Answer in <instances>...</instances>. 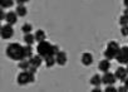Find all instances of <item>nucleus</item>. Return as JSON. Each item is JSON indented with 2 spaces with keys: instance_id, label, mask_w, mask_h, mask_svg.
<instances>
[{
  "instance_id": "obj_10",
  "label": "nucleus",
  "mask_w": 128,
  "mask_h": 92,
  "mask_svg": "<svg viewBox=\"0 0 128 92\" xmlns=\"http://www.w3.org/2000/svg\"><path fill=\"white\" fill-rule=\"evenodd\" d=\"M5 20H6L8 24L14 25V24L16 23V20H18V14H16L15 12H9V13H6V18H5Z\"/></svg>"
},
{
  "instance_id": "obj_16",
  "label": "nucleus",
  "mask_w": 128,
  "mask_h": 92,
  "mask_svg": "<svg viewBox=\"0 0 128 92\" xmlns=\"http://www.w3.org/2000/svg\"><path fill=\"white\" fill-rule=\"evenodd\" d=\"M34 35H35V40H36L38 43H40V42H44V40L46 39V34H45V32H44V30H42V29L36 30Z\"/></svg>"
},
{
  "instance_id": "obj_17",
  "label": "nucleus",
  "mask_w": 128,
  "mask_h": 92,
  "mask_svg": "<svg viewBox=\"0 0 128 92\" xmlns=\"http://www.w3.org/2000/svg\"><path fill=\"white\" fill-rule=\"evenodd\" d=\"M44 61H45V66L48 67V68H50V67H53L55 63H56V59H55V56H49V57H46V58H44Z\"/></svg>"
},
{
  "instance_id": "obj_25",
  "label": "nucleus",
  "mask_w": 128,
  "mask_h": 92,
  "mask_svg": "<svg viewBox=\"0 0 128 92\" xmlns=\"http://www.w3.org/2000/svg\"><path fill=\"white\" fill-rule=\"evenodd\" d=\"M104 91H107V92H117L118 89L113 86V84H107V87H106V89Z\"/></svg>"
},
{
  "instance_id": "obj_30",
  "label": "nucleus",
  "mask_w": 128,
  "mask_h": 92,
  "mask_svg": "<svg viewBox=\"0 0 128 92\" xmlns=\"http://www.w3.org/2000/svg\"><path fill=\"white\" fill-rule=\"evenodd\" d=\"M123 4H124L126 8H128V0H123Z\"/></svg>"
},
{
  "instance_id": "obj_22",
  "label": "nucleus",
  "mask_w": 128,
  "mask_h": 92,
  "mask_svg": "<svg viewBox=\"0 0 128 92\" xmlns=\"http://www.w3.org/2000/svg\"><path fill=\"white\" fill-rule=\"evenodd\" d=\"M32 30H33V25H32V24H29V23L23 24V27H22V32H23L24 34L32 33Z\"/></svg>"
},
{
  "instance_id": "obj_26",
  "label": "nucleus",
  "mask_w": 128,
  "mask_h": 92,
  "mask_svg": "<svg viewBox=\"0 0 128 92\" xmlns=\"http://www.w3.org/2000/svg\"><path fill=\"white\" fill-rule=\"evenodd\" d=\"M117 89H118L119 92H127V91H128V88H127L126 86H120V87H119V88H117Z\"/></svg>"
},
{
  "instance_id": "obj_21",
  "label": "nucleus",
  "mask_w": 128,
  "mask_h": 92,
  "mask_svg": "<svg viewBox=\"0 0 128 92\" xmlns=\"http://www.w3.org/2000/svg\"><path fill=\"white\" fill-rule=\"evenodd\" d=\"M24 51H25V57L28 59H30L33 57V48H32V45L30 44H25L24 45Z\"/></svg>"
},
{
  "instance_id": "obj_31",
  "label": "nucleus",
  "mask_w": 128,
  "mask_h": 92,
  "mask_svg": "<svg viewBox=\"0 0 128 92\" xmlns=\"http://www.w3.org/2000/svg\"><path fill=\"white\" fill-rule=\"evenodd\" d=\"M124 15L128 17V8H126V10H124Z\"/></svg>"
},
{
  "instance_id": "obj_19",
  "label": "nucleus",
  "mask_w": 128,
  "mask_h": 92,
  "mask_svg": "<svg viewBox=\"0 0 128 92\" xmlns=\"http://www.w3.org/2000/svg\"><path fill=\"white\" fill-rule=\"evenodd\" d=\"M15 0H0V7L2 9H6V8H12L14 5Z\"/></svg>"
},
{
  "instance_id": "obj_11",
  "label": "nucleus",
  "mask_w": 128,
  "mask_h": 92,
  "mask_svg": "<svg viewBox=\"0 0 128 92\" xmlns=\"http://www.w3.org/2000/svg\"><path fill=\"white\" fill-rule=\"evenodd\" d=\"M80 61H82V63H83L84 66H90V64L93 63V56H92L90 53L86 52V53H83V54H82Z\"/></svg>"
},
{
  "instance_id": "obj_14",
  "label": "nucleus",
  "mask_w": 128,
  "mask_h": 92,
  "mask_svg": "<svg viewBox=\"0 0 128 92\" xmlns=\"http://www.w3.org/2000/svg\"><path fill=\"white\" fill-rule=\"evenodd\" d=\"M15 13L18 14V17H25L26 14H28V9H26V7L24 5V4H18V7H16V9H15Z\"/></svg>"
},
{
  "instance_id": "obj_28",
  "label": "nucleus",
  "mask_w": 128,
  "mask_h": 92,
  "mask_svg": "<svg viewBox=\"0 0 128 92\" xmlns=\"http://www.w3.org/2000/svg\"><path fill=\"white\" fill-rule=\"evenodd\" d=\"M15 2H16L18 4H25V3L29 2V0H15Z\"/></svg>"
},
{
  "instance_id": "obj_27",
  "label": "nucleus",
  "mask_w": 128,
  "mask_h": 92,
  "mask_svg": "<svg viewBox=\"0 0 128 92\" xmlns=\"http://www.w3.org/2000/svg\"><path fill=\"white\" fill-rule=\"evenodd\" d=\"M5 18H6V14L4 13V10H2V12H0V19H2V20H5Z\"/></svg>"
},
{
  "instance_id": "obj_29",
  "label": "nucleus",
  "mask_w": 128,
  "mask_h": 92,
  "mask_svg": "<svg viewBox=\"0 0 128 92\" xmlns=\"http://www.w3.org/2000/svg\"><path fill=\"white\" fill-rule=\"evenodd\" d=\"M123 82H124V86H126V87L128 88V77H127V78H126V79H124Z\"/></svg>"
},
{
  "instance_id": "obj_20",
  "label": "nucleus",
  "mask_w": 128,
  "mask_h": 92,
  "mask_svg": "<svg viewBox=\"0 0 128 92\" xmlns=\"http://www.w3.org/2000/svg\"><path fill=\"white\" fill-rule=\"evenodd\" d=\"M24 42H25V44H30V45H32V44L35 42V35L32 34V33L24 34Z\"/></svg>"
},
{
  "instance_id": "obj_4",
  "label": "nucleus",
  "mask_w": 128,
  "mask_h": 92,
  "mask_svg": "<svg viewBox=\"0 0 128 92\" xmlns=\"http://www.w3.org/2000/svg\"><path fill=\"white\" fill-rule=\"evenodd\" d=\"M16 81H18V84L19 86H25V84L32 83V82L35 81V73L30 72L29 69L28 71H23L22 73H19Z\"/></svg>"
},
{
  "instance_id": "obj_6",
  "label": "nucleus",
  "mask_w": 128,
  "mask_h": 92,
  "mask_svg": "<svg viewBox=\"0 0 128 92\" xmlns=\"http://www.w3.org/2000/svg\"><path fill=\"white\" fill-rule=\"evenodd\" d=\"M0 34H2V38L3 39H10L13 35H14V29H13V25L10 24H5L2 27V30H0Z\"/></svg>"
},
{
  "instance_id": "obj_13",
  "label": "nucleus",
  "mask_w": 128,
  "mask_h": 92,
  "mask_svg": "<svg viewBox=\"0 0 128 92\" xmlns=\"http://www.w3.org/2000/svg\"><path fill=\"white\" fill-rule=\"evenodd\" d=\"M43 61H44V58L42 57V56H33L32 58H30V64L32 66H34V67H40V64L43 63Z\"/></svg>"
},
{
  "instance_id": "obj_1",
  "label": "nucleus",
  "mask_w": 128,
  "mask_h": 92,
  "mask_svg": "<svg viewBox=\"0 0 128 92\" xmlns=\"http://www.w3.org/2000/svg\"><path fill=\"white\" fill-rule=\"evenodd\" d=\"M36 52H38V54L42 56L43 58H46V57H49V56H56V53L59 52V47L55 45V44H50L49 42L44 40V42L38 43Z\"/></svg>"
},
{
  "instance_id": "obj_15",
  "label": "nucleus",
  "mask_w": 128,
  "mask_h": 92,
  "mask_svg": "<svg viewBox=\"0 0 128 92\" xmlns=\"http://www.w3.org/2000/svg\"><path fill=\"white\" fill-rule=\"evenodd\" d=\"M30 59H28V58H25V59H22V61H19V64H18V67L22 69V71H28L29 68H30Z\"/></svg>"
},
{
  "instance_id": "obj_9",
  "label": "nucleus",
  "mask_w": 128,
  "mask_h": 92,
  "mask_svg": "<svg viewBox=\"0 0 128 92\" xmlns=\"http://www.w3.org/2000/svg\"><path fill=\"white\" fill-rule=\"evenodd\" d=\"M116 77H117V79L118 81H124L127 77H128V72H127V69L124 68V67H118L117 69H116Z\"/></svg>"
},
{
  "instance_id": "obj_18",
  "label": "nucleus",
  "mask_w": 128,
  "mask_h": 92,
  "mask_svg": "<svg viewBox=\"0 0 128 92\" xmlns=\"http://www.w3.org/2000/svg\"><path fill=\"white\" fill-rule=\"evenodd\" d=\"M90 84L92 86H100V83H102V77L99 76V74H94V76H92V78H90Z\"/></svg>"
},
{
  "instance_id": "obj_2",
  "label": "nucleus",
  "mask_w": 128,
  "mask_h": 92,
  "mask_svg": "<svg viewBox=\"0 0 128 92\" xmlns=\"http://www.w3.org/2000/svg\"><path fill=\"white\" fill-rule=\"evenodd\" d=\"M6 56L12 58L13 61H22L25 59V51L24 45H20L19 43H12L6 48Z\"/></svg>"
},
{
  "instance_id": "obj_5",
  "label": "nucleus",
  "mask_w": 128,
  "mask_h": 92,
  "mask_svg": "<svg viewBox=\"0 0 128 92\" xmlns=\"http://www.w3.org/2000/svg\"><path fill=\"white\" fill-rule=\"evenodd\" d=\"M117 62L120 64H127L128 63V47H122L119 48V52L116 57Z\"/></svg>"
},
{
  "instance_id": "obj_24",
  "label": "nucleus",
  "mask_w": 128,
  "mask_h": 92,
  "mask_svg": "<svg viewBox=\"0 0 128 92\" xmlns=\"http://www.w3.org/2000/svg\"><path fill=\"white\" fill-rule=\"evenodd\" d=\"M120 33L123 37H128V25H123L120 27Z\"/></svg>"
},
{
  "instance_id": "obj_23",
  "label": "nucleus",
  "mask_w": 128,
  "mask_h": 92,
  "mask_svg": "<svg viewBox=\"0 0 128 92\" xmlns=\"http://www.w3.org/2000/svg\"><path fill=\"white\" fill-rule=\"evenodd\" d=\"M119 24H120V27H123V25H128V17L127 15H120L119 17Z\"/></svg>"
},
{
  "instance_id": "obj_8",
  "label": "nucleus",
  "mask_w": 128,
  "mask_h": 92,
  "mask_svg": "<svg viewBox=\"0 0 128 92\" xmlns=\"http://www.w3.org/2000/svg\"><path fill=\"white\" fill-rule=\"evenodd\" d=\"M55 59H56V64H59V66H64V64L67 63V61H68V56H67L66 52L59 51V52L56 53V56H55Z\"/></svg>"
},
{
  "instance_id": "obj_12",
  "label": "nucleus",
  "mask_w": 128,
  "mask_h": 92,
  "mask_svg": "<svg viewBox=\"0 0 128 92\" xmlns=\"http://www.w3.org/2000/svg\"><path fill=\"white\" fill-rule=\"evenodd\" d=\"M98 68H99V71H102L103 73L104 72H108L109 71V68H110V62H109V59H103V61H100L99 62V66H98Z\"/></svg>"
},
{
  "instance_id": "obj_32",
  "label": "nucleus",
  "mask_w": 128,
  "mask_h": 92,
  "mask_svg": "<svg viewBox=\"0 0 128 92\" xmlns=\"http://www.w3.org/2000/svg\"><path fill=\"white\" fill-rule=\"evenodd\" d=\"M126 69H127V72H128V63H127V67H126Z\"/></svg>"
},
{
  "instance_id": "obj_3",
  "label": "nucleus",
  "mask_w": 128,
  "mask_h": 92,
  "mask_svg": "<svg viewBox=\"0 0 128 92\" xmlns=\"http://www.w3.org/2000/svg\"><path fill=\"white\" fill-rule=\"evenodd\" d=\"M118 52H119V45H118V43L114 42V40H112V42H109V43L107 44V49L104 51V57H106L107 59L112 61V59H114V58L117 57Z\"/></svg>"
},
{
  "instance_id": "obj_7",
  "label": "nucleus",
  "mask_w": 128,
  "mask_h": 92,
  "mask_svg": "<svg viewBox=\"0 0 128 92\" xmlns=\"http://www.w3.org/2000/svg\"><path fill=\"white\" fill-rule=\"evenodd\" d=\"M116 81H117V77H116L114 73L104 72V74L102 76V83H104L106 86H107V84H114Z\"/></svg>"
}]
</instances>
